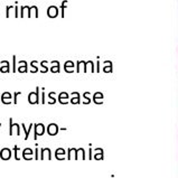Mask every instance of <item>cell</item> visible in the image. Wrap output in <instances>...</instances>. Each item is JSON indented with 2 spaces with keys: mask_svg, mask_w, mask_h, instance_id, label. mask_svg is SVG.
Wrapping results in <instances>:
<instances>
[{
  "mask_svg": "<svg viewBox=\"0 0 178 178\" xmlns=\"http://www.w3.org/2000/svg\"><path fill=\"white\" fill-rule=\"evenodd\" d=\"M39 91H40V88L37 86L35 92H30L28 94V102L30 104H38L40 102V100H39Z\"/></svg>",
  "mask_w": 178,
  "mask_h": 178,
  "instance_id": "obj_1",
  "label": "cell"
},
{
  "mask_svg": "<svg viewBox=\"0 0 178 178\" xmlns=\"http://www.w3.org/2000/svg\"><path fill=\"white\" fill-rule=\"evenodd\" d=\"M13 131H16L17 136H20V126L18 123H13V118L9 119V136H13L15 133Z\"/></svg>",
  "mask_w": 178,
  "mask_h": 178,
  "instance_id": "obj_2",
  "label": "cell"
},
{
  "mask_svg": "<svg viewBox=\"0 0 178 178\" xmlns=\"http://www.w3.org/2000/svg\"><path fill=\"white\" fill-rule=\"evenodd\" d=\"M45 133V126L43 123H37L35 124V129H34V140L38 139L39 136H43Z\"/></svg>",
  "mask_w": 178,
  "mask_h": 178,
  "instance_id": "obj_3",
  "label": "cell"
},
{
  "mask_svg": "<svg viewBox=\"0 0 178 178\" xmlns=\"http://www.w3.org/2000/svg\"><path fill=\"white\" fill-rule=\"evenodd\" d=\"M58 132V126L56 123H49L47 126V133L49 136H56Z\"/></svg>",
  "mask_w": 178,
  "mask_h": 178,
  "instance_id": "obj_4",
  "label": "cell"
},
{
  "mask_svg": "<svg viewBox=\"0 0 178 178\" xmlns=\"http://www.w3.org/2000/svg\"><path fill=\"white\" fill-rule=\"evenodd\" d=\"M0 158L2 160H9L11 158V150L9 148H2L0 150Z\"/></svg>",
  "mask_w": 178,
  "mask_h": 178,
  "instance_id": "obj_5",
  "label": "cell"
},
{
  "mask_svg": "<svg viewBox=\"0 0 178 178\" xmlns=\"http://www.w3.org/2000/svg\"><path fill=\"white\" fill-rule=\"evenodd\" d=\"M21 153H22V159H25V160H31L34 151H33L31 148H25Z\"/></svg>",
  "mask_w": 178,
  "mask_h": 178,
  "instance_id": "obj_6",
  "label": "cell"
},
{
  "mask_svg": "<svg viewBox=\"0 0 178 178\" xmlns=\"http://www.w3.org/2000/svg\"><path fill=\"white\" fill-rule=\"evenodd\" d=\"M47 155V159L48 160H51L52 159V151L49 148H42L40 149V157H39V159H42V160H44L45 159V156Z\"/></svg>",
  "mask_w": 178,
  "mask_h": 178,
  "instance_id": "obj_7",
  "label": "cell"
},
{
  "mask_svg": "<svg viewBox=\"0 0 178 178\" xmlns=\"http://www.w3.org/2000/svg\"><path fill=\"white\" fill-rule=\"evenodd\" d=\"M47 15L49 18H55L58 15V8L56 6H49L47 9Z\"/></svg>",
  "mask_w": 178,
  "mask_h": 178,
  "instance_id": "obj_8",
  "label": "cell"
},
{
  "mask_svg": "<svg viewBox=\"0 0 178 178\" xmlns=\"http://www.w3.org/2000/svg\"><path fill=\"white\" fill-rule=\"evenodd\" d=\"M74 159H75V160H79V159L85 160V150L83 148L75 149V156H74Z\"/></svg>",
  "mask_w": 178,
  "mask_h": 178,
  "instance_id": "obj_9",
  "label": "cell"
},
{
  "mask_svg": "<svg viewBox=\"0 0 178 178\" xmlns=\"http://www.w3.org/2000/svg\"><path fill=\"white\" fill-rule=\"evenodd\" d=\"M11 99H13V96H11V94L9 93V92H4V93H2V95H1V102L4 103V104H10L11 103Z\"/></svg>",
  "mask_w": 178,
  "mask_h": 178,
  "instance_id": "obj_10",
  "label": "cell"
},
{
  "mask_svg": "<svg viewBox=\"0 0 178 178\" xmlns=\"http://www.w3.org/2000/svg\"><path fill=\"white\" fill-rule=\"evenodd\" d=\"M65 149L63 148H57L55 151V158L57 160H64L65 159Z\"/></svg>",
  "mask_w": 178,
  "mask_h": 178,
  "instance_id": "obj_11",
  "label": "cell"
},
{
  "mask_svg": "<svg viewBox=\"0 0 178 178\" xmlns=\"http://www.w3.org/2000/svg\"><path fill=\"white\" fill-rule=\"evenodd\" d=\"M58 102L61 104H67L68 103V94L66 92H62L58 95Z\"/></svg>",
  "mask_w": 178,
  "mask_h": 178,
  "instance_id": "obj_12",
  "label": "cell"
},
{
  "mask_svg": "<svg viewBox=\"0 0 178 178\" xmlns=\"http://www.w3.org/2000/svg\"><path fill=\"white\" fill-rule=\"evenodd\" d=\"M71 96H72V99H71V103H72V104H80L81 103L80 93H77V92H73V93L71 94Z\"/></svg>",
  "mask_w": 178,
  "mask_h": 178,
  "instance_id": "obj_13",
  "label": "cell"
},
{
  "mask_svg": "<svg viewBox=\"0 0 178 178\" xmlns=\"http://www.w3.org/2000/svg\"><path fill=\"white\" fill-rule=\"evenodd\" d=\"M93 101H94V103H96V104H102V103H103V94H102L101 92L94 93Z\"/></svg>",
  "mask_w": 178,
  "mask_h": 178,
  "instance_id": "obj_14",
  "label": "cell"
},
{
  "mask_svg": "<svg viewBox=\"0 0 178 178\" xmlns=\"http://www.w3.org/2000/svg\"><path fill=\"white\" fill-rule=\"evenodd\" d=\"M21 127H22V129H24V131H25V140H27L28 138H29V133H30V131H31V129H33V127H34L35 124H33V123H30L29 124V127L26 129V126L22 123V124H20Z\"/></svg>",
  "mask_w": 178,
  "mask_h": 178,
  "instance_id": "obj_15",
  "label": "cell"
},
{
  "mask_svg": "<svg viewBox=\"0 0 178 178\" xmlns=\"http://www.w3.org/2000/svg\"><path fill=\"white\" fill-rule=\"evenodd\" d=\"M1 64H2V66L0 67V72L8 73L9 71H10V65H9V62H7V61H2Z\"/></svg>",
  "mask_w": 178,
  "mask_h": 178,
  "instance_id": "obj_16",
  "label": "cell"
},
{
  "mask_svg": "<svg viewBox=\"0 0 178 178\" xmlns=\"http://www.w3.org/2000/svg\"><path fill=\"white\" fill-rule=\"evenodd\" d=\"M18 72H20V73L27 72V62H25V61H20V62H19Z\"/></svg>",
  "mask_w": 178,
  "mask_h": 178,
  "instance_id": "obj_17",
  "label": "cell"
},
{
  "mask_svg": "<svg viewBox=\"0 0 178 178\" xmlns=\"http://www.w3.org/2000/svg\"><path fill=\"white\" fill-rule=\"evenodd\" d=\"M51 71L53 73H58L59 72V63L57 62V61H54V62H52Z\"/></svg>",
  "mask_w": 178,
  "mask_h": 178,
  "instance_id": "obj_18",
  "label": "cell"
},
{
  "mask_svg": "<svg viewBox=\"0 0 178 178\" xmlns=\"http://www.w3.org/2000/svg\"><path fill=\"white\" fill-rule=\"evenodd\" d=\"M98 151L99 153H95V155H94V159H96V160H101V159L104 158V156H103V149L98 148Z\"/></svg>",
  "mask_w": 178,
  "mask_h": 178,
  "instance_id": "obj_19",
  "label": "cell"
},
{
  "mask_svg": "<svg viewBox=\"0 0 178 178\" xmlns=\"http://www.w3.org/2000/svg\"><path fill=\"white\" fill-rule=\"evenodd\" d=\"M73 66H74V63H73V62H71V61H67V62L65 63V65H64V68H65V71H66L67 73H72L73 71H71V70H70V67L72 68Z\"/></svg>",
  "mask_w": 178,
  "mask_h": 178,
  "instance_id": "obj_20",
  "label": "cell"
},
{
  "mask_svg": "<svg viewBox=\"0 0 178 178\" xmlns=\"http://www.w3.org/2000/svg\"><path fill=\"white\" fill-rule=\"evenodd\" d=\"M54 96H55V92H51V93L48 94V98L51 99V101H49V104H54L56 102V100L54 99Z\"/></svg>",
  "mask_w": 178,
  "mask_h": 178,
  "instance_id": "obj_21",
  "label": "cell"
},
{
  "mask_svg": "<svg viewBox=\"0 0 178 178\" xmlns=\"http://www.w3.org/2000/svg\"><path fill=\"white\" fill-rule=\"evenodd\" d=\"M19 150H20V149H19L18 146H15V147H13V151H15V159H16V160H19V159H20V158L18 157V151H19Z\"/></svg>",
  "mask_w": 178,
  "mask_h": 178,
  "instance_id": "obj_22",
  "label": "cell"
},
{
  "mask_svg": "<svg viewBox=\"0 0 178 178\" xmlns=\"http://www.w3.org/2000/svg\"><path fill=\"white\" fill-rule=\"evenodd\" d=\"M17 71V64H16V56H13V72Z\"/></svg>",
  "mask_w": 178,
  "mask_h": 178,
  "instance_id": "obj_23",
  "label": "cell"
},
{
  "mask_svg": "<svg viewBox=\"0 0 178 178\" xmlns=\"http://www.w3.org/2000/svg\"><path fill=\"white\" fill-rule=\"evenodd\" d=\"M89 95H90L89 92H86V93H84V95H83V96H84V99H85V100H84V103H85V104H89L90 102H91V100L89 99Z\"/></svg>",
  "mask_w": 178,
  "mask_h": 178,
  "instance_id": "obj_24",
  "label": "cell"
},
{
  "mask_svg": "<svg viewBox=\"0 0 178 178\" xmlns=\"http://www.w3.org/2000/svg\"><path fill=\"white\" fill-rule=\"evenodd\" d=\"M66 4H67V1H66V0L62 2V6H61V9H62V17L64 16V10H65V7H66Z\"/></svg>",
  "mask_w": 178,
  "mask_h": 178,
  "instance_id": "obj_25",
  "label": "cell"
},
{
  "mask_svg": "<svg viewBox=\"0 0 178 178\" xmlns=\"http://www.w3.org/2000/svg\"><path fill=\"white\" fill-rule=\"evenodd\" d=\"M20 94H21V92H15V93H13V103H15V104H17V96L20 95Z\"/></svg>",
  "mask_w": 178,
  "mask_h": 178,
  "instance_id": "obj_26",
  "label": "cell"
},
{
  "mask_svg": "<svg viewBox=\"0 0 178 178\" xmlns=\"http://www.w3.org/2000/svg\"><path fill=\"white\" fill-rule=\"evenodd\" d=\"M38 148H36L35 149V159H36V160H38L39 159V156H38Z\"/></svg>",
  "mask_w": 178,
  "mask_h": 178,
  "instance_id": "obj_27",
  "label": "cell"
},
{
  "mask_svg": "<svg viewBox=\"0 0 178 178\" xmlns=\"http://www.w3.org/2000/svg\"><path fill=\"white\" fill-rule=\"evenodd\" d=\"M43 90V92H42V103L43 104H44V103H45V92H44V89H42Z\"/></svg>",
  "mask_w": 178,
  "mask_h": 178,
  "instance_id": "obj_28",
  "label": "cell"
},
{
  "mask_svg": "<svg viewBox=\"0 0 178 178\" xmlns=\"http://www.w3.org/2000/svg\"><path fill=\"white\" fill-rule=\"evenodd\" d=\"M0 128H1V123H0Z\"/></svg>",
  "mask_w": 178,
  "mask_h": 178,
  "instance_id": "obj_29",
  "label": "cell"
}]
</instances>
